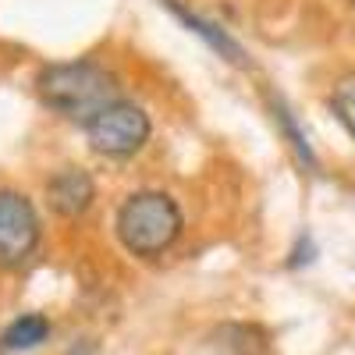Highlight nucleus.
Listing matches in <instances>:
<instances>
[{
  "mask_svg": "<svg viewBox=\"0 0 355 355\" xmlns=\"http://www.w3.org/2000/svg\"><path fill=\"white\" fill-rule=\"evenodd\" d=\"M40 100L57 110L61 117L89 125L100 110L117 103V82L96 61H68V64H46L36 75Z\"/></svg>",
  "mask_w": 355,
  "mask_h": 355,
  "instance_id": "f257e3e1",
  "label": "nucleus"
},
{
  "mask_svg": "<svg viewBox=\"0 0 355 355\" xmlns=\"http://www.w3.org/2000/svg\"><path fill=\"white\" fill-rule=\"evenodd\" d=\"M117 239L121 245L139 256V259H157L164 256L178 239H182V227H185V217H182V206H178L167 192H157V189H146V192H132L121 210H117Z\"/></svg>",
  "mask_w": 355,
  "mask_h": 355,
  "instance_id": "f03ea898",
  "label": "nucleus"
},
{
  "mask_svg": "<svg viewBox=\"0 0 355 355\" xmlns=\"http://www.w3.org/2000/svg\"><path fill=\"white\" fill-rule=\"evenodd\" d=\"M150 128H153L150 114H146L142 107H135L128 100H117L85 125V135H89V146H93L100 157L125 160V157H135L146 146Z\"/></svg>",
  "mask_w": 355,
  "mask_h": 355,
  "instance_id": "7ed1b4c3",
  "label": "nucleus"
},
{
  "mask_svg": "<svg viewBox=\"0 0 355 355\" xmlns=\"http://www.w3.org/2000/svg\"><path fill=\"white\" fill-rule=\"evenodd\" d=\"M40 214L21 192L0 189V266L15 270L40 245Z\"/></svg>",
  "mask_w": 355,
  "mask_h": 355,
  "instance_id": "20e7f679",
  "label": "nucleus"
},
{
  "mask_svg": "<svg viewBox=\"0 0 355 355\" xmlns=\"http://www.w3.org/2000/svg\"><path fill=\"white\" fill-rule=\"evenodd\" d=\"M46 199H50L53 214H61V217L71 220V217H82L89 206H93L96 185H93V178H89V171L64 167V171H57L46 182Z\"/></svg>",
  "mask_w": 355,
  "mask_h": 355,
  "instance_id": "39448f33",
  "label": "nucleus"
},
{
  "mask_svg": "<svg viewBox=\"0 0 355 355\" xmlns=\"http://www.w3.org/2000/svg\"><path fill=\"white\" fill-rule=\"evenodd\" d=\"M160 4L164 8H171L178 18H182L189 28H192V33L206 43V46H214L220 57H227V61L231 64H245V50L239 46V43H234L227 33H224V28H217V25H210V21H206V18H199V15H192L185 4H182V0H160Z\"/></svg>",
  "mask_w": 355,
  "mask_h": 355,
  "instance_id": "423d86ee",
  "label": "nucleus"
},
{
  "mask_svg": "<svg viewBox=\"0 0 355 355\" xmlns=\"http://www.w3.org/2000/svg\"><path fill=\"white\" fill-rule=\"evenodd\" d=\"M46 338H50V320L43 313H25L4 327L0 348L4 352H28V348H40Z\"/></svg>",
  "mask_w": 355,
  "mask_h": 355,
  "instance_id": "0eeeda50",
  "label": "nucleus"
},
{
  "mask_svg": "<svg viewBox=\"0 0 355 355\" xmlns=\"http://www.w3.org/2000/svg\"><path fill=\"white\" fill-rule=\"evenodd\" d=\"M331 107L338 114V121L345 125V132L355 139V71L352 75H341L331 89Z\"/></svg>",
  "mask_w": 355,
  "mask_h": 355,
  "instance_id": "6e6552de",
  "label": "nucleus"
},
{
  "mask_svg": "<svg viewBox=\"0 0 355 355\" xmlns=\"http://www.w3.org/2000/svg\"><path fill=\"white\" fill-rule=\"evenodd\" d=\"M274 114H277V121H281V128H284V135H288V142H291V150L299 153V160L306 164V167H316V157H313V150H309V142H306V135L299 132V125H295V117H291V110L277 100L274 103Z\"/></svg>",
  "mask_w": 355,
  "mask_h": 355,
  "instance_id": "1a4fd4ad",
  "label": "nucleus"
},
{
  "mask_svg": "<svg viewBox=\"0 0 355 355\" xmlns=\"http://www.w3.org/2000/svg\"><path fill=\"white\" fill-rule=\"evenodd\" d=\"M352 4H355V0H352Z\"/></svg>",
  "mask_w": 355,
  "mask_h": 355,
  "instance_id": "9d476101",
  "label": "nucleus"
}]
</instances>
